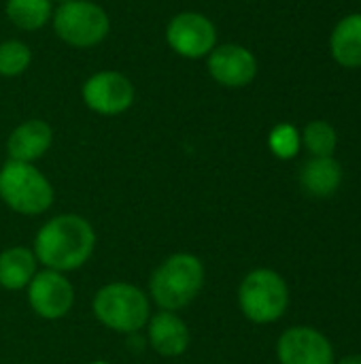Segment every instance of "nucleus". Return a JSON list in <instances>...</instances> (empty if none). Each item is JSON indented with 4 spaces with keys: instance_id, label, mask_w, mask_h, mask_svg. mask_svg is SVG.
<instances>
[{
    "instance_id": "ddd939ff",
    "label": "nucleus",
    "mask_w": 361,
    "mask_h": 364,
    "mask_svg": "<svg viewBox=\"0 0 361 364\" xmlns=\"http://www.w3.org/2000/svg\"><path fill=\"white\" fill-rule=\"evenodd\" d=\"M51 143H53L51 126L43 119H28L11 132L6 149L11 160L32 164L34 160L43 158L49 151Z\"/></svg>"
},
{
    "instance_id": "f3484780",
    "label": "nucleus",
    "mask_w": 361,
    "mask_h": 364,
    "mask_svg": "<svg viewBox=\"0 0 361 364\" xmlns=\"http://www.w3.org/2000/svg\"><path fill=\"white\" fill-rule=\"evenodd\" d=\"M6 17L21 30H38L51 19V0H6Z\"/></svg>"
},
{
    "instance_id": "9d476101",
    "label": "nucleus",
    "mask_w": 361,
    "mask_h": 364,
    "mask_svg": "<svg viewBox=\"0 0 361 364\" xmlns=\"http://www.w3.org/2000/svg\"><path fill=\"white\" fill-rule=\"evenodd\" d=\"M28 301L36 316L60 320L74 305V288L62 273L47 269L36 273L28 284Z\"/></svg>"
},
{
    "instance_id": "4468645a",
    "label": "nucleus",
    "mask_w": 361,
    "mask_h": 364,
    "mask_svg": "<svg viewBox=\"0 0 361 364\" xmlns=\"http://www.w3.org/2000/svg\"><path fill=\"white\" fill-rule=\"evenodd\" d=\"M300 183L311 196L328 198L336 194L343 183V166L338 160H334V156L311 158L300 171Z\"/></svg>"
},
{
    "instance_id": "a211bd4d",
    "label": "nucleus",
    "mask_w": 361,
    "mask_h": 364,
    "mask_svg": "<svg viewBox=\"0 0 361 364\" xmlns=\"http://www.w3.org/2000/svg\"><path fill=\"white\" fill-rule=\"evenodd\" d=\"M300 136H302V145L309 149V154L313 158L334 156L336 145H338V134H336L334 126L323 119L309 122Z\"/></svg>"
},
{
    "instance_id": "0eeeda50",
    "label": "nucleus",
    "mask_w": 361,
    "mask_h": 364,
    "mask_svg": "<svg viewBox=\"0 0 361 364\" xmlns=\"http://www.w3.org/2000/svg\"><path fill=\"white\" fill-rule=\"evenodd\" d=\"M166 41L170 49L183 58L198 60L209 55L217 45V30L215 23L194 11H183L174 15L166 26Z\"/></svg>"
},
{
    "instance_id": "1a4fd4ad",
    "label": "nucleus",
    "mask_w": 361,
    "mask_h": 364,
    "mask_svg": "<svg viewBox=\"0 0 361 364\" xmlns=\"http://www.w3.org/2000/svg\"><path fill=\"white\" fill-rule=\"evenodd\" d=\"M83 102L100 115H119L134 102L132 81L115 70H102L83 83Z\"/></svg>"
},
{
    "instance_id": "6e6552de",
    "label": "nucleus",
    "mask_w": 361,
    "mask_h": 364,
    "mask_svg": "<svg viewBox=\"0 0 361 364\" xmlns=\"http://www.w3.org/2000/svg\"><path fill=\"white\" fill-rule=\"evenodd\" d=\"M281 364H336L332 341L313 326H291L277 341Z\"/></svg>"
},
{
    "instance_id": "4be33fe9",
    "label": "nucleus",
    "mask_w": 361,
    "mask_h": 364,
    "mask_svg": "<svg viewBox=\"0 0 361 364\" xmlns=\"http://www.w3.org/2000/svg\"><path fill=\"white\" fill-rule=\"evenodd\" d=\"M51 2H60V4H64V2H70V0H51Z\"/></svg>"
},
{
    "instance_id": "f257e3e1",
    "label": "nucleus",
    "mask_w": 361,
    "mask_h": 364,
    "mask_svg": "<svg viewBox=\"0 0 361 364\" xmlns=\"http://www.w3.org/2000/svg\"><path fill=\"white\" fill-rule=\"evenodd\" d=\"M96 247L91 224L74 213L49 220L34 239V256L51 271L66 273L81 269Z\"/></svg>"
},
{
    "instance_id": "f03ea898",
    "label": "nucleus",
    "mask_w": 361,
    "mask_h": 364,
    "mask_svg": "<svg viewBox=\"0 0 361 364\" xmlns=\"http://www.w3.org/2000/svg\"><path fill=\"white\" fill-rule=\"evenodd\" d=\"M204 288V264L194 254H174L164 260L149 282L151 299L162 311L187 307Z\"/></svg>"
},
{
    "instance_id": "5701e85b",
    "label": "nucleus",
    "mask_w": 361,
    "mask_h": 364,
    "mask_svg": "<svg viewBox=\"0 0 361 364\" xmlns=\"http://www.w3.org/2000/svg\"><path fill=\"white\" fill-rule=\"evenodd\" d=\"M91 364H109V363H91Z\"/></svg>"
},
{
    "instance_id": "2eb2a0df",
    "label": "nucleus",
    "mask_w": 361,
    "mask_h": 364,
    "mask_svg": "<svg viewBox=\"0 0 361 364\" xmlns=\"http://www.w3.org/2000/svg\"><path fill=\"white\" fill-rule=\"evenodd\" d=\"M332 58L345 68H361V13L338 21L330 36Z\"/></svg>"
},
{
    "instance_id": "6ab92c4d",
    "label": "nucleus",
    "mask_w": 361,
    "mask_h": 364,
    "mask_svg": "<svg viewBox=\"0 0 361 364\" xmlns=\"http://www.w3.org/2000/svg\"><path fill=\"white\" fill-rule=\"evenodd\" d=\"M32 62V51L21 41H4L0 43V75L17 77Z\"/></svg>"
},
{
    "instance_id": "423d86ee",
    "label": "nucleus",
    "mask_w": 361,
    "mask_h": 364,
    "mask_svg": "<svg viewBox=\"0 0 361 364\" xmlns=\"http://www.w3.org/2000/svg\"><path fill=\"white\" fill-rule=\"evenodd\" d=\"M111 21L102 6L89 0H70L57 6L53 13L55 34L79 49L96 47L109 34Z\"/></svg>"
},
{
    "instance_id": "f8f14e48",
    "label": "nucleus",
    "mask_w": 361,
    "mask_h": 364,
    "mask_svg": "<svg viewBox=\"0 0 361 364\" xmlns=\"http://www.w3.org/2000/svg\"><path fill=\"white\" fill-rule=\"evenodd\" d=\"M147 339L149 346L166 358L181 356L189 348V328L187 324L172 311H160L149 318Z\"/></svg>"
},
{
    "instance_id": "412c9836",
    "label": "nucleus",
    "mask_w": 361,
    "mask_h": 364,
    "mask_svg": "<svg viewBox=\"0 0 361 364\" xmlns=\"http://www.w3.org/2000/svg\"><path fill=\"white\" fill-rule=\"evenodd\" d=\"M336 364H361V354H353V356H347V358L338 360Z\"/></svg>"
},
{
    "instance_id": "dca6fc26",
    "label": "nucleus",
    "mask_w": 361,
    "mask_h": 364,
    "mask_svg": "<svg viewBox=\"0 0 361 364\" xmlns=\"http://www.w3.org/2000/svg\"><path fill=\"white\" fill-rule=\"evenodd\" d=\"M36 275V256L28 247H9L0 254V286L6 290L26 288Z\"/></svg>"
},
{
    "instance_id": "aec40b11",
    "label": "nucleus",
    "mask_w": 361,
    "mask_h": 364,
    "mask_svg": "<svg viewBox=\"0 0 361 364\" xmlns=\"http://www.w3.org/2000/svg\"><path fill=\"white\" fill-rule=\"evenodd\" d=\"M268 145H270V151L277 158L291 160L300 151L302 136H300V132H298L296 126H291V124H279V126L272 128V132L268 136Z\"/></svg>"
},
{
    "instance_id": "7ed1b4c3",
    "label": "nucleus",
    "mask_w": 361,
    "mask_h": 364,
    "mask_svg": "<svg viewBox=\"0 0 361 364\" xmlns=\"http://www.w3.org/2000/svg\"><path fill=\"white\" fill-rule=\"evenodd\" d=\"M94 316L100 324L115 333L134 335L151 318L147 294L132 284H109L94 296Z\"/></svg>"
},
{
    "instance_id": "9b49d317",
    "label": "nucleus",
    "mask_w": 361,
    "mask_h": 364,
    "mask_svg": "<svg viewBox=\"0 0 361 364\" xmlns=\"http://www.w3.org/2000/svg\"><path fill=\"white\" fill-rule=\"evenodd\" d=\"M209 73L223 87H245L257 75V60L243 45H219L209 53Z\"/></svg>"
},
{
    "instance_id": "39448f33",
    "label": "nucleus",
    "mask_w": 361,
    "mask_h": 364,
    "mask_svg": "<svg viewBox=\"0 0 361 364\" xmlns=\"http://www.w3.org/2000/svg\"><path fill=\"white\" fill-rule=\"evenodd\" d=\"M0 198L21 215H38L53 205V186L36 166L9 160L0 168Z\"/></svg>"
},
{
    "instance_id": "20e7f679",
    "label": "nucleus",
    "mask_w": 361,
    "mask_h": 364,
    "mask_svg": "<svg viewBox=\"0 0 361 364\" xmlns=\"http://www.w3.org/2000/svg\"><path fill=\"white\" fill-rule=\"evenodd\" d=\"M238 305L243 316L253 324H272L281 320L289 307V286L281 273L255 269L238 288Z\"/></svg>"
}]
</instances>
